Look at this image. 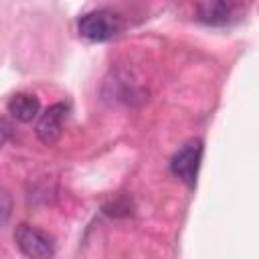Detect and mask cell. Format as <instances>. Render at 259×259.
<instances>
[{"label": "cell", "mask_w": 259, "mask_h": 259, "mask_svg": "<svg viewBox=\"0 0 259 259\" xmlns=\"http://www.w3.org/2000/svg\"><path fill=\"white\" fill-rule=\"evenodd\" d=\"M8 111L14 119L28 123L40 113V101L30 93H16L8 101Z\"/></svg>", "instance_id": "obj_6"}, {"label": "cell", "mask_w": 259, "mask_h": 259, "mask_svg": "<svg viewBox=\"0 0 259 259\" xmlns=\"http://www.w3.org/2000/svg\"><path fill=\"white\" fill-rule=\"evenodd\" d=\"M239 6L233 2H225V0H217V2H202L196 6V14L198 20L210 26H223L229 24L235 16V10Z\"/></svg>", "instance_id": "obj_5"}, {"label": "cell", "mask_w": 259, "mask_h": 259, "mask_svg": "<svg viewBox=\"0 0 259 259\" xmlns=\"http://www.w3.org/2000/svg\"><path fill=\"white\" fill-rule=\"evenodd\" d=\"M200 160H202V142L190 140L172 156L170 170L186 186H194L196 176H198V168H200Z\"/></svg>", "instance_id": "obj_3"}, {"label": "cell", "mask_w": 259, "mask_h": 259, "mask_svg": "<svg viewBox=\"0 0 259 259\" xmlns=\"http://www.w3.org/2000/svg\"><path fill=\"white\" fill-rule=\"evenodd\" d=\"M67 105L65 103H53L49 105L36 123V138L45 144V146H55L63 134V119L67 115Z\"/></svg>", "instance_id": "obj_4"}, {"label": "cell", "mask_w": 259, "mask_h": 259, "mask_svg": "<svg viewBox=\"0 0 259 259\" xmlns=\"http://www.w3.org/2000/svg\"><path fill=\"white\" fill-rule=\"evenodd\" d=\"M12 214V196L6 188L0 186V225H4Z\"/></svg>", "instance_id": "obj_7"}, {"label": "cell", "mask_w": 259, "mask_h": 259, "mask_svg": "<svg viewBox=\"0 0 259 259\" xmlns=\"http://www.w3.org/2000/svg\"><path fill=\"white\" fill-rule=\"evenodd\" d=\"M14 241L16 247L22 251L24 257L28 259H53L55 257V239L32 225H18L14 231Z\"/></svg>", "instance_id": "obj_2"}, {"label": "cell", "mask_w": 259, "mask_h": 259, "mask_svg": "<svg viewBox=\"0 0 259 259\" xmlns=\"http://www.w3.org/2000/svg\"><path fill=\"white\" fill-rule=\"evenodd\" d=\"M121 26H123L121 16L109 8H97V10L85 12L77 22L79 34L91 42H103L117 36Z\"/></svg>", "instance_id": "obj_1"}]
</instances>
